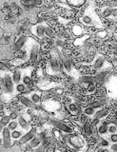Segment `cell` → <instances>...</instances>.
<instances>
[{"label":"cell","mask_w":117,"mask_h":152,"mask_svg":"<svg viewBox=\"0 0 117 152\" xmlns=\"http://www.w3.org/2000/svg\"><path fill=\"white\" fill-rule=\"evenodd\" d=\"M22 148L24 151H32L34 150V148H32L31 145H30V142H28V144H26V145H23Z\"/></svg>","instance_id":"f5cc1de1"},{"label":"cell","mask_w":117,"mask_h":152,"mask_svg":"<svg viewBox=\"0 0 117 152\" xmlns=\"http://www.w3.org/2000/svg\"><path fill=\"white\" fill-rule=\"evenodd\" d=\"M31 68H26L23 69V76H22V83L25 84L27 87L31 85L32 83V77H31Z\"/></svg>","instance_id":"e0dca14e"},{"label":"cell","mask_w":117,"mask_h":152,"mask_svg":"<svg viewBox=\"0 0 117 152\" xmlns=\"http://www.w3.org/2000/svg\"><path fill=\"white\" fill-rule=\"evenodd\" d=\"M11 130L8 127H4L2 131V139H3V145L5 148H11L13 145V141L12 139Z\"/></svg>","instance_id":"30bf717a"},{"label":"cell","mask_w":117,"mask_h":152,"mask_svg":"<svg viewBox=\"0 0 117 152\" xmlns=\"http://www.w3.org/2000/svg\"><path fill=\"white\" fill-rule=\"evenodd\" d=\"M110 46H111L112 49H114L115 50H117V43H116V42H114V43H111Z\"/></svg>","instance_id":"680465c9"},{"label":"cell","mask_w":117,"mask_h":152,"mask_svg":"<svg viewBox=\"0 0 117 152\" xmlns=\"http://www.w3.org/2000/svg\"><path fill=\"white\" fill-rule=\"evenodd\" d=\"M9 116H10L12 121H17L18 118L20 117V113H19V111L15 109V110L10 111V113H9Z\"/></svg>","instance_id":"ab89813d"},{"label":"cell","mask_w":117,"mask_h":152,"mask_svg":"<svg viewBox=\"0 0 117 152\" xmlns=\"http://www.w3.org/2000/svg\"><path fill=\"white\" fill-rule=\"evenodd\" d=\"M109 140L112 144H117V133H113L109 136Z\"/></svg>","instance_id":"816d5d0a"},{"label":"cell","mask_w":117,"mask_h":152,"mask_svg":"<svg viewBox=\"0 0 117 152\" xmlns=\"http://www.w3.org/2000/svg\"><path fill=\"white\" fill-rule=\"evenodd\" d=\"M112 68V65L107 61L102 54H97L91 62V69L93 70L100 71V70H110Z\"/></svg>","instance_id":"277c9868"},{"label":"cell","mask_w":117,"mask_h":152,"mask_svg":"<svg viewBox=\"0 0 117 152\" xmlns=\"http://www.w3.org/2000/svg\"><path fill=\"white\" fill-rule=\"evenodd\" d=\"M107 101L105 99H102V100H95V101H92L91 102L90 104H88V107H92V108H94L95 110L97 108H101L103 107L106 104Z\"/></svg>","instance_id":"83f0119b"},{"label":"cell","mask_w":117,"mask_h":152,"mask_svg":"<svg viewBox=\"0 0 117 152\" xmlns=\"http://www.w3.org/2000/svg\"><path fill=\"white\" fill-rule=\"evenodd\" d=\"M85 2L86 0H67V4L71 7H81Z\"/></svg>","instance_id":"4dcf8cb0"},{"label":"cell","mask_w":117,"mask_h":152,"mask_svg":"<svg viewBox=\"0 0 117 152\" xmlns=\"http://www.w3.org/2000/svg\"><path fill=\"white\" fill-rule=\"evenodd\" d=\"M91 36L90 34H84L80 37H77L73 40V46L83 48L84 46H85L86 43L91 39Z\"/></svg>","instance_id":"d6986e66"},{"label":"cell","mask_w":117,"mask_h":152,"mask_svg":"<svg viewBox=\"0 0 117 152\" xmlns=\"http://www.w3.org/2000/svg\"><path fill=\"white\" fill-rule=\"evenodd\" d=\"M31 34L39 39L45 38V22L44 23H36L31 28Z\"/></svg>","instance_id":"ba28073f"},{"label":"cell","mask_w":117,"mask_h":152,"mask_svg":"<svg viewBox=\"0 0 117 152\" xmlns=\"http://www.w3.org/2000/svg\"><path fill=\"white\" fill-rule=\"evenodd\" d=\"M21 4L25 7V9L29 10L35 7V0H21Z\"/></svg>","instance_id":"1f68e13d"},{"label":"cell","mask_w":117,"mask_h":152,"mask_svg":"<svg viewBox=\"0 0 117 152\" xmlns=\"http://www.w3.org/2000/svg\"><path fill=\"white\" fill-rule=\"evenodd\" d=\"M114 8L112 6H105L101 9V16L104 18H107L112 16V12H113Z\"/></svg>","instance_id":"4316f807"},{"label":"cell","mask_w":117,"mask_h":152,"mask_svg":"<svg viewBox=\"0 0 117 152\" xmlns=\"http://www.w3.org/2000/svg\"><path fill=\"white\" fill-rule=\"evenodd\" d=\"M93 76H94L95 83L107 84V82L110 79V70H100Z\"/></svg>","instance_id":"7c38bea8"},{"label":"cell","mask_w":117,"mask_h":152,"mask_svg":"<svg viewBox=\"0 0 117 152\" xmlns=\"http://www.w3.org/2000/svg\"><path fill=\"white\" fill-rule=\"evenodd\" d=\"M109 122H102L97 126V132L100 136H105L109 133Z\"/></svg>","instance_id":"7402d4cb"},{"label":"cell","mask_w":117,"mask_h":152,"mask_svg":"<svg viewBox=\"0 0 117 152\" xmlns=\"http://www.w3.org/2000/svg\"><path fill=\"white\" fill-rule=\"evenodd\" d=\"M99 152H111V150L107 147H101L99 148Z\"/></svg>","instance_id":"9f6ffc18"},{"label":"cell","mask_w":117,"mask_h":152,"mask_svg":"<svg viewBox=\"0 0 117 152\" xmlns=\"http://www.w3.org/2000/svg\"><path fill=\"white\" fill-rule=\"evenodd\" d=\"M110 149L111 150V152H117V144H112Z\"/></svg>","instance_id":"11a10c76"},{"label":"cell","mask_w":117,"mask_h":152,"mask_svg":"<svg viewBox=\"0 0 117 152\" xmlns=\"http://www.w3.org/2000/svg\"><path fill=\"white\" fill-rule=\"evenodd\" d=\"M50 124L54 128H57L62 133H66V134H73L75 132V128L72 126L69 125V124L65 123L61 120H57V119H50Z\"/></svg>","instance_id":"8992f818"},{"label":"cell","mask_w":117,"mask_h":152,"mask_svg":"<svg viewBox=\"0 0 117 152\" xmlns=\"http://www.w3.org/2000/svg\"><path fill=\"white\" fill-rule=\"evenodd\" d=\"M71 32L73 36L77 37H80L82 35H84V28L80 25V24H74V25L72 26L71 28Z\"/></svg>","instance_id":"44dd1931"},{"label":"cell","mask_w":117,"mask_h":152,"mask_svg":"<svg viewBox=\"0 0 117 152\" xmlns=\"http://www.w3.org/2000/svg\"><path fill=\"white\" fill-rule=\"evenodd\" d=\"M66 107H67L68 111L71 113L72 116H77L78 114H79V107H78V106L74 102L67 104Z\"/></svg>","instance_id":"f1b7e54d"},{"label":"cell","mask_w":117,"mask_h":152,"mask_svg":"<svg viewBox=\"0 0 117 152\" xmlns=\"http://www.w3.org/2000/svg\"><path fill=\"white\" fill-rule=\"evenodd\" d=\"M3 126H1V125H0V134H2V131H3Z\"/></svg>","instance_id":"6125c7cd"},{"label":"cell","mask_w":117,"mask_h":152,"mask_svg":"<svg viewBox=\"0 0 117 152\" xmlns=\"http://www.w3.org/2000/svg\"><path fill=\"white\" fill-rule=\"evenodd\" d=\"M42 152H47V151H46V149H44V150H43V151H42Z\"/></svg>","instance_id":"03108f58"},{"label":"cell","mask_w":117,"mask_h":152,"mask_svg":"<svg viewBox=\"0 0 117 152\" xmlns=\"http://www.w3.org/2000/svg\"><path fill=\"white\" fill-rule=\"evenodd\" d=\"M61 141L66 145L72 152H85L87 148V144L81 135L77 133L73 134H66L62 133Z\"/></svg>","instance_id":"6da1fadb"},{"label":"cell","mask_w":117,"mask_h":152,"mask_svg":"<svg viewBox=\"0 0 117 152\" xmlns=\"http://www.w3.org/2000/svg\"><path fill=\"white\" fill-rule=\"evenodd\" d=\"M3 82H4V87L8 93L12 95H15V84L13 83L12 78V73L11 71H8L5 73L3 77Z\"/></svg>","instance_id":"52a82bcc"},{"label":"cell","mask_w":117,"mask_h":152,"mask_svg":"<svg viewBox=\"0 0 117 152\" xmlns=\"http://www.w3.org/2000/svg\"><path fill=\"white\" fill-rule=\"evenodd\" d=\"M114 39H115V42L117 43V34H114Z\"/></svg>","instance_id":"be15d7a7"},{"label":"cell","mask_w":117,"mask_h":152,"mask_svg":"<svg viewBox=\"0 0 117 152\" xmlns=\"http://www.w3.org/2000/svg\"><path fill=\"white\" fill-rule=\"evenodd\" d=\"M18 124H19V126L21 127V130H23V131H29L30 129H31V126H30V123L28 122L25 118H23L21 115H20V117L18 118Z\"/></svg>","instance_id":"d4e9b609"},{"label":"cell","mask_w":117,"mask_h":152,"mask_svg":"<svg viewBox=\"0 0 117 152\" xmlns=\"http://www.w3.org/2000/svg\"><path fill=\"white\" fill-rule=\"evenodd\" d=\"M97 145L99 148H101V147H109L110 146V142L107 141V139H105V138H101V139L99 140V142H97Z\"/></svg>","instance_id":"60d3db41"},{"label":"cell","mask_w":117,"mask_h":152,"mask_svg":"<svg viewBox=\"0 0 117 152\" xmlns=\"http://www.w3.org/2000/svg\"><path fill=\"white\" fill-rule=\"evenodd\" d=\"M25 133H23V130H13V131H12V133H11V135H12V140H15V141H16V140H18L19 141V139L20 138L24 135Z\"/></svg>","instance_id":"e575fe53"},{"label":"cell","mask_w":117,"mask_h":152,"mask_svg":"<svg viewBox=\"0 0 117 152\" xmlns=\"http://www.w3.org/2000/svg\"><path fill=\"white\" fill-rule=\"evenodd\" d=\"M18 100H19V102L21 104H23L26 107L30 108V109H34L35 110L36 108V104L32 103L31 100L28 98L26 95H18Z\"/></svg>","instance_id":"ac0fdd59"},{"label":"cell","mask_w":117,"mask_h":152,"mask_svg":"<svg viewBox=\"0 0 117 152\" xmlns=\"http://www.w3.org/2000/svg\"><path fill=\"white\" fill-rule=\"evenodd\" d=\"M109 121L113 124V125L117 126V117H111V118H109Z\"/></svg>","instance_id":"db71d44e"},{"label":"cell","mask_w":117,"mask_h":152,"mask_svg":"<svg viewBox=\"0 0 117 152\" xmlns=\"http://www.w3.org/2000/svg\"><path fill=\"white\" fill-rule=\"evenodd\" d=\"M41 106L48 112H58L62 108V104L60 102L53 98H44L42 100Z\"/></svg>","instance_id":"5b68a950"},{"label":"cell","mask_w":117,"mask_h":152,"mask_svg":"<svg viewBox=\"0 0 117 152\" xmlns=\"http://www.w3.org/2000/svg\"><path fill=\"white\" fill-rule=\"evenodd\" d=\"M62 69V56L57 48H53L50 52V58L47 62L46 73L49 75H57Z\"/></svg>","instance_id":"7a4b0ae2"},{"label":"cell","mask_w":117,"mask_h":152,"mask_svg":"<svg viewBox=\"0 0 117 152\" xmlns=\"http://www.w3.org/2000/svg\"><path fill=\"white\" fill-rule=\"evenodd\" d=\"M7 115V111L4 109V110H0V118H3Z\"/></svg>","instance_id":"6f0895ef"},{"label":"cell","mask_w":117,"mask_h":152,"mask_svg":"<svg viewBox=\"0 0 117 152\" xmlns=\"http://www.w3.org/2000/svg\"><path fill=\"white\" fill-rule=\"evenodd\" d=\"M77 81L79 84H82V85L88 84V85L91 83L95 82V79H94V76L93 75H83V76H80Z\"/></svg>","instance_id":"cb8c5ba5"},{"label":"cell","mask_w":117,"mask_h":152,"mask_svg":"<svg viewBox=\"0 0 117 152\" xmlns=\"http://www.w3.org/2000/svg\"><path fill=\"white\" fill-rule=\"evenodd\" d=\"M39 50H40V45L34 40L31 47L30 53H29V60L32 62V63H34V62H36L37 59H38Z\"/></svg>","instance_id":"8fae6325"},{"label":"cell","mask_w":117,"mask_h":152,"mask_svg":"<svg viewBox=\"0 0 117 152\" xmlns=\"http://www.w3.org/2000/svg\"><path fill=\"white\" fill-rule=\"evenodd\" d=\"M83 133L86 137H91L93 135V126L91 123L85 122L83 124Z\"/></svg>","instance_id":"603a6c76"},{"label":"cell","mask_w":117,"mask_h":152,"mask_svg":"<svg viewBox=\"0 0 117 152\" xmlns=\"http://www.w3.org/2000/svg\"><path fill=\"white\" fill-rule=\"evenodd\" d=\"M110 111L107 110V109L106 108H99L98 110L95 111L94 115H93V117H94L95 119H98V120H102V119H104L106 117H107V115H109Z\"/></svg>","instance_id":"484cf974"},{"label":"cell","mask_w":117,"mask_h":152,"mask_svg":"<svg viewBox=\"0 0 117 152\" xmlns=\"http://www.w3.org/2000/svg\"><path fill=\"white\" fill-rule=\"evenodd\" d=\"M4 104L2 102H0V110H4Z\"/></svg>","instance_id":"91938a15"},{"label":"cell","mask_w":117,"mask_h":152,"mask_svg":"<svg viewBox=\"0 0 117 152\" xmlns=\"http://www.w3.org/2000/svg\"><path fill=\"white\" fill-rule=\"evenodd\" d=\"M37 134V128L36 127H31L29 131H27L24 135H23L19 141H18V144L20 145H26L28 142H30L31 139H34V138L36 136Z\"/></svg>","instance_id":"9c48e42d"},{"label":"cell","mask_w":117,"mask_h":152,"mask_svg":"<svg viewBox=\"0 0 117 152\" xmlns=\"http://www.w3.org/2000/svg\"><path fill=\"white\" fill-rule=\"evenodd\" d=\"M0 70H1L2 72H4V73L10 71V69H9L7 66V65L4 63V61H0Z\"/></svg>","instance_id":"bcb514c9"},{"label":"cell","mask_w":117,"mask_h":152,"mask_svg":"<svg viewBox=\"0 0 117 152\" xmlns=\"http://www.w3.org/2000/svg\"><path fill=\"white\" fill-rule=\"evenodd\" d=\"M95 109L94 108H92V107H85L83 108V113L85 114V115H87V116H93L94 115V113H95Z\"/></svg>","instance_id":"d590c367"},{"label":"cell","mask_w":117,"mask_h":152,"mask_svg":"<svg viewBox=\"0 0 117 152\" xmlns=\"http://www.w3.org/2000/svg\"><path fill=\"white\" fill-rule=\"evenodd\" d=\"M45 149H46L47 152H56V150H57V147H56L55 145H53L48 144V145H46Z\"/></svg>","instance_id":"ee69618b"},{"label":"cell","mask_w":117,"mask_h":152,"mask_svg":"<svg viewBox=\"0 0 117 152\" xmlns=\"http://www.w3.org/2000/svg\"><path fill=\"white\" fill-rule=\"evenodd\" d=\"M114 82H112V79L110 78L107 82V93L110 94L112 97H117V78H114Z\"/></svg>","instance_id":"2e32d148"},{"label":"cell","mask_w":117,"mask_h":152,"mask_svg":"<svg viewBox=\"0 0 117 152\" xmlns=\"http://www.w3.org/2000/svg\"><path fill=\"white\" fill-rule=\"evenodd\" d=\"M96 90V83L93 82V83H91L87 86V93L88 94H93L95 92Z\"/></svg>","instance_id":"74e56055"},{"label":"cell","mask_w":117,"mask_h":152,"mask_svg":"<svg viewBox=\"0 0 117 152\" xmlns=\"http://www.w3.org/2000/svg\"><path fill=\"white\" fill-rule=\"evenodd\" d=\"M62 68L65 70V72L68 74H72L73 70V65L72 61L68 55L62 56Z\"/></svg>","instance_id":"4fadbf2b"},{"label":"cell","mask_w":117,"mask_h":152,"mask_svg":"<svg viewBox=\"0 0 117 152\" xmlns=\"http://www.w3.org/2000/svg\"><path fill=\"white\" fill-rule=\"evenodd\" d=\"M95 37L98 38V39H106L107 37V31L106 30H101V31H98L96 33H95Z\"/></svg>","instance_id":"8d00e7d4"},{"label":"cell","mask_w":117,"mask_h":152,"mask_svg":"<svg viewBox=\"0 0 117 152\" xmlns=\"http://www.w3.org/2000/svg\"><path fill=\"white\" fill-rule=\"evenodd\" d=\"M12 81L13 83L15 85L18 84V83H21L22 82V76H23V69H20V68H17L15 69H13L12 71Z\"/></svg>","instance_id":"ffe728a7"},{"label":"cell","mask_w":117,"mask_h":152,"mask_svg":"<svg viewBox=\"0 0 117 152\" xmlns=\"http://www.w3.org/2000/svg\"><path fill=\"white\" fill-rule=\"evenodd\" d=\"M30 145H31L32 148L34 149V148H36V147H38L39 145H42V141L40 140V138L36 135V136L34 138V139H31V140Z\"/></svg>","instance_id":"d6a6232c"},{"label":"cell","mask_w":117,"mask_h":152,"mask_svg":"<svg viewBox=\"0 0 117 152\" xmlns=\"http://www.w3.org/2000/svg\"><path fill=\"white\" fill-rule=\"evenodd\" d=\"M18 126H19V124H18V121H11L7 127H8L11 131H13V130H16Z\"/></svg>","instance_id":"b9f144b4"},{"label":"cell","mask_w":117,"mask_h":152,"mask_svg":"<svg viewBox=\"0 0 117 152\" xmlns=\"http://www.w3.org/2000/svg\"><path fill=\"white\" fill-rule=\"evenodd\" d=\"M109 133H110V134L117 133V126L113 125V124H110L109 126Z\"/></svg>","instance_id":"f907efd6"},{"label":"cell","mask_w":117,"mask_h":152,"mask_svg":"<svg viewBox=\"0 0 117 152\" xmlns=\"http://www.w3.org/2000/svg\"><path fill=\"white\" fill-rule=\"evenodd\" d=\"M56 45H57L59 48H61V49H65L67 46V43L65 41V39H61V38H58L57 40H56Z\"/></svg>","instance_id":"7bdbcfd3"},{"label":"cell","mask_w":117,"mask_h":152,"mask_svg":"<svg viewBox=\"0 0 117 152\" xmlns=\"http://www.w3.org/2000/svg\"><path fill=\"white\" fill-rule=\"evenodd\" d=\"M4 75H5V73H4V72H2V71L0 70V79H3Z\"/></svg>","instance_id":"94428289"},{"label":"cell","mask_w":117,"mask_h":152,"mask_svg":"<svg viewBox=\"0 0 117 152\" xmlns=\"http://www.w3.org/2000/svg\"><path fill=\"white\" fill-rule=\"evenodd\" d=\"M53 91L54 92V94L58 95V96H61L64 93V88H53Z\"/></svg>","instance_id":"c3c4849f"},{"label":"cell","mask_w":117,"mask_h":152,"mask_svg":"<svg viewBox=\"0 0 117 152\" xmlns=\"http://www.w3.org/2000/svg\"><path fill=\"white\" fill-rule=\"evenodd\" d=\"M78 20L81 24L88 27H92L96 28H100L103 27V24L99 16H98V14L95 12V11H92L91 9L86 10V12L79 17Z\"/></svg>","instance_id":"3957f363"},{"label":"cell","mask_w":117,"mask_h":152,"mask_svg":"<svg viewBox=\"0 0 117 152\" xmlns=\"http://www.w3.org/2000/svg\"><path fill=\"white\" fill-rule=\"evenodd\" d=\"M45 35L47 38H49V39H54V38L56 37L54 31L46 23H45Z\"/></svg>","instance_id":"f546056e"},{"label":"cell","mask_w":117,"mask_h":152,"mask_svg":"<svg viewBox=\"0 0 117 152\" xmlns=\"http://www.w3.org/2000/svg\"><path fill=\"white\" fill-rule=\"evenodd\" d=\"M61 136H62V132L60 131L59 129H57V128H54L53 130V137L55 138L56 140H61Z\"/></svg>","instance_id":"7dc6e473"},{"label":"cell","mask_w":117,"mask_h":152,"mask_svg":"<svg viewBox=\"0 0 117 152\" xmlns=\"http://www.w3.org/2000/svg\"><path fill=\"white\" fill-rule=\"evenodd\" d=\"M62 38H63V39H66V40L72 39V32H71V31H69V30L64 31L63 33H62Z\"/></svg>","instance_id":"f6af8a7d"},{"label":"cell","mask_w":117,"mask_h":152,"mask_svg":"<svg viewBox=\"0 0 117 152\" xmlns=\"http://www.w3.org/2000/svg\"><path fill=\"white\" fill-rule=\"evenodd\" d=\"M29 40H30V37L27 35H21L20 37H18L16 41L15 42V45H13V50H15V52L20 51Z\"/></svg>","instance_id":"5bb4252c"},{"label":"cell","mask_w":117,"mask_h":152,"mask_svg":"<svg viewBox=\"0 0 117 152\" xmlns=\"http://www.w3.org/2000/svg\"><path fill=\"white\" fill-rule=\"evenodd\" d=\"M27 91V86L25 84L18 83L15 85V93H24Z\"/></svg>","instance_id":"836d02e7"},{"label":"cell","mask_w":117,"mask_h":152,"mask_svg":"<svg viewBox=\"0 0 117 152\" xmlns=\"http://www.w3.org/2000/svg\"><path fill=\"white\" fill-rule=\"evenodd\" d=\"M11 121H12V120H11L10 116H9V115H6L5 117H3V118L0 119V125H1L3 127H7Z\"/></svg>","instance_id":"f35d334b"},{"label":"cell","mask_w":117,"mask_h":152,"mask_svg":"<svg viewBox=\"0 0 117 152\" xmlns=\"http://www.w3.org/2000/svg\"><path fill=\"white\" fill-rule=\"evenodd\" d=\"M11 148H12V152H23V151H24V150H23V148H22V145H12Z\"/></svg>","instance_id":"681fc988"},{"label":"cell","mask_w":117,"mask_h":152,"mask_svg":"<svg viewBox=\"0 0 117 152\" xmlns=\"http://www.w3.org/2000/svg\"><path fill=\"white\" fill-rule=\"evenodd\" d=\"M26 96L29 98L31 101L35 104H40L42 103V92L40 90H34V91H31Z\"/></svg>","instance_id":"9a60e30c"},{"label":"cell","mask_w":117,"mask_h":152,"mask_svg":"<svg viewBox=\"0 0 117 152\" xmlns=\"http://www.w3.org/2000/svg\"><path fill=\"white\" fill-rule=\"evenodd\" d=\"M0 119H1V118H0Z\"/></svg>","instance_id":"003e7915"},{"label":"cell","mask_w":117,"mask_h":152,"mask_svg":"<svg viewBox=\"0 0 117 152\" xmlns=\"http://www.w3.org/2000/svg\"><path fill=\"white\" fill-rule=\"evenodd\" d=\"M110 1H112L113 3H117V0H110Z\"/></svg>","instance_id":"e7e4bbea"}]
</instances>
